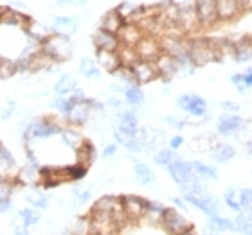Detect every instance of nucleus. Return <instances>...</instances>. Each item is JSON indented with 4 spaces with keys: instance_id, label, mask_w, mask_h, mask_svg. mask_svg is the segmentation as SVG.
<instances>
[{
    "instance_id": "obj_1",
    "label": "nucleus",
    "mask_w": 252,
    "mask_h": 235,
    "mask_svg": "<svg viewBox=\"0 0 252 235\" xmlns=\"http://www.w3.org/2000/svg\"><path fill=\"white\" fill-rule=\"evenodd\" d=\"M189 56L194 67H204L207 63L216 61L221 58L218 42H211V40H194L191 42L189 47Z\"/></svg>"
},
{
    "instance_id": "obj_2",
    "label": "nucleus",
    "mask_w": 252,
    "mask_h": 235,
    "mask_svg": "<svg viewBox=\"0 0 252 235\" xmlns=\"http://www.w3.org/2000/svg\"><path fill=\"white\" fill-rule=\"evenodd\" d=\"M63 128H60L56 122L49 119H40L27 122L24 130V140L29 144L31 140H40V138H49L54 135H62Z\"/></svg>"
},
{
    "instance_id": "obj_3",
    "label": "nucleus",
    "mask_w": 252,
    "mask_h": 235,
    "mask_svg": "<svg viewBox=\"0 0 252 235\" xmlns=\"http://www.w3.org/2000/svg\"><path fill=\"white\" fill-rule=\"evenodd\" d=\"M42 52L53 59V61H65L72 56V45L67 36L53 34L47 42L42 43Z\"/></svg>"
},
{
    "instance_id": "obj_4",
    "label": "nucleus",
    "mask_w": 252,
    "mask_h": 235,
    "mask_svg": "<svg viewBox=\"0 0 252 235\" xmlns=\"http://www.w3.org/2000/svg\"><path fill=\"white\" fill-rule=\"evenodd\" d=\"M121 201L123 212H125V217L128 223H137V221H141L142 217L148 215V205H150L148 199L128 194V196H121Z\"/></svg>"
},
{
    "instance_id": "obj_5",
    "label": "nucleus",
    "mask_w": 252,
    "mask_h": 235,
    "mask_svg": "<svg viewBox=\"0 0 252 235\" xmlns=\"http://www.w3.org/2000/svg\"><path fill=\"white\" fill-rule=\"evenodd\" d=\"M160 226L169 235H182L191 230V228H194L184 215L180 214V212H177L175 209H166L162 219H160Z\"/></svg>"
},
{
    "instance_id": "obj_6",
    "label": "nucleus",
    "mask_w": 252,
    "mask_h": 235,
    "mask_svg": "<svg viewBox=\"0 0 252 235\" xmlns=\"http://www.w3.org/2000/svg\"><path fill=\"white\" fill-rule=\"evenodd\" d=\"M182 198H184L189 205H193L194 209H198L202 214L207 215V217L220 215V212H221V205H220V201H218V198L209 192L198 194V196H182Z\"/></svg>"
},
{
    "instance_id": "obj_7",
    "label": "nucleus",
    "mask_w": 252,
    "mask_h": 235,
    "mask_svg": "<svg viewBox=\"0 0 252 235\" xmlns=\"http://www.w3.org/2000/svg\"><path fill=\"white\" fill-rule=\"evenodd\" d=\"M177 104H179L180 110H184L186 113H189L191 117H196V119H202V117L207 115V103H205L204 97H200L196 94H184L177 99Z\"/></svg>"
},
{
    "instance_id": "obj_8",
    "label": "nucleus",
    "mask_w": 252,
    "mask_h": 235,
    "mask_svg": "<svg viewBox=\"0 0 252 235\" xmlns=\"http://www.w3.org/2000/svg\"><path fill=\"white\" fill-rule=\"evenodd\" d=\"M135 51L139 58L144 61H157L162 56V47H160V40L155 36H144L141 42L135 45Z\"/></svg>"
},
{
    "instance_id": "obj_9",
    "label": "nucleus",
    "mask_w": 252,
    "mask_h": 235,
    "mask_svg": "<svg viewBox=\"0 0 252 235\" xmlns=\"http://www.w3.org/2000/svg\"><path fill=\"white\" fill-rule=\"evenodd\" d=\"M168 173L169 176L173 178V182L177 183V185H184V183H188L191 178L194 176V171H193V163L189 162H184V160H180V158H177L175 162H171L168 165Z\"/></svg>"
},
{
    "instance_id": "obj_10",
    "label": "nucleus",
    "mask_w": 252,
    "mask_h": 235,
    "mask_svg": "<svg viewBox=\"0 0 252 235\" xmlns=\"http://www.w3.org/2000/svg\"><path fill=\"white\" fill-rule=\"evenodd\" d=\"M131 70H133V74H135V79L139 84L152 83L153 79L160 78L155 61H144V59H139V61L131 67Z\"/></svg>"
},
{
    "instance_id": "obj_11",
    "label": "nucleus",
    "mask_w": 252,
    "mask_h": 235,
    "mask_svg": "<svg viewBox=\"0 0 252 235\" xmlns=\"http://www.w3.org/2000/svg\"><path fill=\"white\" fill-rule=\"evenodd\" d=\"M117 131H121L125 135L139 136V119L133 111L123 110L117 115Z\"/></svg>"
},
{
    "instance_id": "obj_12",
    "label": "nucleus",
    "mask_w": 252,
    "mask_h": 235,
    "mask_svg": "<svg viewBox=\"0 0 252 235\" xmlns=\"http://www.w3.org/2000/svg\"><path fill=\"white\" fill-rule=\"evenodd\" d=\"M94 45L95 51H110V52H117L121 47V40L117 34H112L108 31H97L94 34Z\"/></svg>"
},
{
    "instance_id": "obj_13",
    "label": "nucleus",
    "mask_w": 252,
    "mask_h": 235,
    "mask_svg": "<svg viewBox=\"0 0 252 235\" xmlns=\"http://www.w3.org/2000/svg\"><path fill=\"white\" fill-rule=\"evenodd\" d=\"M196 13H198V20L204 26H211L218 20V11H216L215 0H196Z\"/></svg>"
},
{
    "instance_id": "obj_14",
    "label": "nucleus",
    "mask_w": 252,
    "mask_h": 235,
    "mask_svg": "<svg viewBox=\"0 0 252 235\" xmlns=\"http://www.w3.org/2000/svg\"><path fill=\"white\" fill-rule=\"evenodd\" d=\"M117 36L121 40V45H128V47H135L144 38L141 26H137V24H125L121 31L117 32Z\"/></svg>"
},
{
    "instance_id": "obj_15",
    "label": "nucleus",
    "mask_w": 252,
    "mask_h": 235,
    "mask_svg": "<svg viewBox=\"0 0 252 235\" xmlns=\"http://www.w3.org/2000/svg\"><path fill=\"white\" fill-rule=\"evenodd\" d=\"M243 128V119L232 113H223L218 119V133L220 135H232Z\"/></svg>"
},
{
    "instance_id": "obj_16",
    "label": "nucleus",
    "mask_w": 252,
    "mask_h": 235,
    "mask_svg": "<svg viewBox=\"0 0 252 235\" xmlns=\"http://www.w3.org/2000/svg\"><path fill=\"white\" fill-rule=\"evenodd\" d=\"M95 61L99 67H103L108 72H117L119 68L123 67L121 65V58L117 52H110V51H95Z\"/></svg>"
},
{
    "instance_id": "obj_17",
    "label": "nucleus",
    "mask_w": 252,
    "mask_h": 235,
    "mask_svg": "<svg viewBox=\"0 0 252 235\" xmlns=\"http://www.w3.org/2000/svg\"><path fill=\"white\" fill-rule=\"evenodd\" d=\"M155 65H157L158 76H160V78H166V79L173 78L175 74L180 70V65H179V61H177V58L169 56V54H162V56L155 61Z\"/></svg>"
},
{
    "instance_id": "obj_18",
    "label": "nucleus",
    "mask_w": 252,
    "mask_h": 235,
    "mask_svg": "<svg viewBox=\"0 0 252 235\" xmlns=\"http://www.w3.org/2000/svg\"><path fill=\"white\" fill-rule=\"evenodd\" d=\"M90 111H92V108H90V99H87L85 103H79V104L74 106L72 111L67 115V122L72 126L85 124L90 117Z\"/></svg>"
},
{
    "instance_id": "obj_19",
    "label": "nucleus",
    "mask_w": 252,
    "mask_h": 235,
    "mask_svg": "<svg viewBox=\"0 0 252 235\" xmlns=\"http://www.w3.org/2000/svg\"><path fill=\"white\" fill-rule=\"evenodd\" d=\"M179 26L182 31H193L194 27L200 26L198 20V13H196V7H180V16H179Z\"/></svg>"
},
{
    "instance_id": "obj_20",
    "label": "nucleus",
    "mask_w": 252,
    "mask_h": 235,
    "mask_svg": "<svg viewBox=\"0 0 252 235\" xmlns=\"http://www.w3.org/2000/svg\"><path fill=\"white\" fill-rule=\"evenodd\" d=\"M133 174H135L137 182L141 183L142 187H153L155 182H157V178H155V174H153L152 167L142 162L133 163Z\"/></svg>"
},
{
    "instance_id": "obj_21",
    "label": "nucleus",
    "mask_w": 252,
    "mask_h": 235,
    "mask_svg": "<svg viewBox=\"0 0 252 235\" xmlns=\"http://www.w3.org/2000/svg\"><path fill=\"white\" fill-rule=\"evenodd\" d=\"M78 29V24L74 22V18H67V16H54L53 20V31L54 34L60 36H70Z\"/></svg>"
},
{
    "instance_id": "obj_22",
    "label": "nucleus",
    "mask_w": 252,
    "mask_h": 235,
    "mask_svg": "<svg viewBox=\"0 0 252 235\" xmlns=\"http://www.w3.org/2000/svg\"><path fill=\"white\" fill-rule=\"evenodd\" d=\"M236 155L234 147L229 146V144H223V142H218L215 146L211 147V158L215 160L216 163H225L229 160H232Z\"/></svg>"
},
{
    "instance_id": "obj_23",
    "label": "nucleus",
    "mask_w": 252,
    "mask_h": 235,
    "mask_svg": "<svg viewBox=\"0 0 252 235\" xmlns=\"http://www.w3.org/2000/svg\"><path fill=\"white\" fill-rule=\"evenodd\" d=\"M216 11L220 20H231L242 9L238 5V0H216Z\"/></svg>"
},
{
    "instance_id": "obj_24",
    "label": "nucleus",
    "mask_w": 252,
    "mask_h": 235,
    "mask_svg": "<svg viewBox=\"0 0 252 235\" xmlns=\"http://www.w3.org/2000/svg\"><path fill=\"white\" fill-rule=\"evenodd\" d=\"M125 24H126L125 18H123V16L119 15V13H117V9H116V11L106 13L105 18H103V24H101V29H103V31L112 32V34H117V32L123 29V26H125Z\"/></svg>"
},
{
    "instance_id": "obj_25",
    "label": "nucleus",
    "mask_w": 252,
    "mask_h": 235,
    "mask_svg": "<svg viewBox=\"0 0 252 235\" xmlns=\"http://www.w3.org/2000/svg\"><path fill=\"white\" fill-rule=\"evenodd\" d=\"M234 59L238 63H247L252 59V40L243 38L234 45Z\"/></svg>"
},
{
    "instance_id": "obj_26",
    "label": "nucleus",
    "mask_w": 252,
    "mask_h": 235,
    "mask_svg": "<svg viewBox=\"0 0 252 235\" xmlns=\"http://www.w3.org/2000/svg\"><path fill=\"white\" fill-rule=\"evenodd\" d=\"M207 228L215 232H236V225H234V219H227V217H221V215H215V217H209L207 221Z\"/></svg>"
},
{
    "instance_id": "obj_27",
    "label": "nucleus",
    "mask_w": 252,
    "mask_h": 235,
    "mask_svg": "<svg viewBox=\"0 0 252 235\" xmlns=\"http://www.w3.org/2000/svg\"><path fill=\"white\" fill-rule=\"evenodd\" d=\"M95 149H94V144L89 140L83 142V146L79 147L78 151V163L79 165H85V167H89L90 163L94 162V157H95Z\"/></svg>"
},
{
    "instance_id": "obj_28",
    "label": "nucleus",
    "mask_w": 252,
    "mask_h": 235,
    "mask_svg": "<svg viewBox=\"0 0 252 235\" xmlns=\"http://www.w3.org/2000/svg\"><path fill=\"white\" fill-rule=\"evenodd\" d=\"M62 140L67 144L70 149H74V151H78L79 147L83 146V142H85V138L81 135H79L78 131H74L72 128H65V130L62 131Z\"/></svg>"
},
{
    "instance_id": "obj_29",
    "label": "nucleus",
    "mask_w": 252,
    "mask_h": 235,
    "mask_svg": "<svg viewBox=\"0 0 252 235\" xmlns=\"http://www.w3.org/2000/svg\"><path fill=\"white\" fill-rule=\"evenodd\" d=\"M74 90H76V79L70 78V76H62L58 79V83L54 84V94L58 95V97L72 94Z\"/></svg>"
},
{
    "instance_id": "obj_30",
    "label": "nucleus",
    "mask_w": 252,
    "mask_h": 235,
    "mask_svg": "<svg viewBox=\"0 0 252 235\" xmlns=\"http://www.w3.org/2000/svg\"><path fill=\"white\" fill-rule=\"evenodd\" d=\"M117 54H119V58H121V65L123 67H133L137 61H139V54H137L135 47H128V45H121L119 47V51H117Z\"/></svg>"
},
{
    "instance_id": "obj_31",
    "label": "nucleus",
    "mask_w": 252,
    "mask_h": 235,
    "mask_svg": "<svg viewBox=\"0 0 252 235\" xmlns=\"http://www.w3.org/2000/svg\"><path fill=\"white\" fill-rule=\"evenodd\" d=\"M79 74L87 79H94L99 78V65L97 61H94L92 58H85L81 59V65H79Z\"/></svg>"
},
{
    "instance_id": "obj_32",
    "label": "nucleus",
    "mask_w": 252,
    "mask_h": 235,
    "mask_svg": "<svg viewBox=\"0 0 252 235\" xmlns=\"http://www.w3.org/2000/svg\"><path fill=\"white\" fill-rule=\"evenodd\" d=\"M223 201H225L227 207L231 210H234L236 214L243 212L242 201H240V190H236V188H227L225 194H223Z\"/></svg>"
},
{
    "instance_id": "obj_33",
    "label": "nucleus",
    "mask_w": 252,
    "mask_h": 235,
    "mask_svg": "<svg viewBox=\"0 0 252 235\" xmlns=\"http://www.w3.org/2000/svg\"><path fill=\"white\" fill-rule=\"evenodd\" d=\"M123 97L126 99V103L131 106H139L144 103V94L141 92L139 86H125V92H123Z\"/></svg>"
},
{
    "instance_id": "obj_34",
    "label": "nucleus",
    "mask_w": 252,
    "mask_h": 235,
    "mask_svg": "<svg viewBox=\"0 0 252 235\" xmlns=\"http://www.w3.org/2000/svg\"><path fill=\"white\" fill-rule=\"evenodd\" d=\"M26 199H27V203L32 205L34 209H40V210L47 209V205H49L47 194L40 192V190H31V192H27Z\"/></svg>"
},
{
    "instance_id": "obj_35",
    "label": "nucleus",
    "mask_w": 252,
    "mask_h": 235,
    "mask_svg": "<svg viewBox=\"0 0 252 235\" xmlns=\"http://www.w3.org/2000/svg\"><path fill=\"white\" fill-rule=\"evenodd\" d=\"M234 225H236V232L242 235H252V221L247 215V212L243 210L234 217Z\"/></svg>"
},
{
    "instance_id": "obj_36",
    "label": "nucleus",
    "mask_w": 252,
    "mask_h": 235,
    "mask_svg": "<svg viewBox=\"0 0 252 235\" xmlns=\"http://www.w3.org/2000/svg\"><path fill=\"white\" fill-rule=\"evenodd\" d=\"M191 163H193L194 174H198L200 178H204V180H218V171L213 165H205L202 162H191Z\"/></svg>"
},
{
    "instance_id": "obj_37",
    "label": "nucleus",
    "mask_w": 252,
    "mask_h": 235,
    "mask_svg": "<svg viewBox=\"0 0 252 235\" xmlns=\"http://www.w3.org/2000/svg\"><path fill=\"white\" fill-rule=\"evenodd\" d=\"M18 215H20V219H22V226H26V228H31V226L38 225L40 219H42L40 214L32 209H22L20 212H18Z\"/></svg>"
},
{
    "instance_id": "obj_38",
    "label": "nucleus",
    "mask_w": 252,
    "mask_h": 235,
    "mask_svg": "<svg viewBox=\"0 0 252 235\" xmlns=\"http://www.w3.org/2000/svg\"><path fill=\"white\" fill-rule=\"evenodd\" d=\"M153 160H155L157 165L168 167L169 163L177 160V155H175L173 149H160V151H157V155H153Z\"/></svg>"
},
{
    "instance_id": "obj_39",
    "label": "nucleus",
    "mask_w": 252,
    "mask_h": 235,
    "mask_svg": "<svg viewBox=\"0 0 252 235\" xmlns=\"http://www.w3.org/2000/svg\"><path fill=\"white\" fill-rule=\"evenodd\" d=\"M0 163H2V176H5V173L9 171V169H15V158L11 157L9 149L2 144V147H0Z\"/></svg>"
},
{
    "instance_id": "obj_40",
    "label": "nucleus",
    "mask_w": 252,
    "mask_h": 235,
    "mask_svg": "<svg viewBox=\"0 0 252 235\" xmlns=\"http://www.w3.org/2000/svg\"><path fill=\"white\" fill-rule=\"evenodd\" d=\"M164 212H166V207L164 205H160L158 201H150V205H148V215L146 217H150V219L157 221L158 225H160V219H162Z\"/></svg>"
},
{
    "instance_id": "obj_41",
    "label": "nucleus",
    "mask_w": 252,
    "mask_h": 235,
    "mask_svg": "<svg viewBox=\"0 0 252 235\" xmlns=\"http://www.w3.org/2000/svg\"><path fill=\"white\" fill-rule=\"evenodd\" d=\"M72 232H74V235H90V234H92L89 215H85V217H79V219L74 223Z\"/></svg>"
},
{
    "instance_id": "obj_42",
    "label": "nucleus",
    "mask_w": 252,
    "mask_h": 235,
    "mask_svg": "<svg viewBox=\"0 0 252 235\" xmlns=\"http://www.w3.org/2000/svg\"><path fill=\"white\" fill-rule=\"evenodd\" d=\"M89 199H90V190H87V188H83V187H78V185L72 188V201L78 205V207L85 205Z\"/></svg>"
},
{
    "instance_id": "obj_43",
    "label": "nucleus",
    "mask_w": 252,
    "mask_h": 235,
    "mask_svg": "<svg viewBox=\"0 0 252 235\" xmlns=\"http://www.w3.org/2000/svg\"><path fill=\"white\" fill-rule=\"evenodd\" d=\"M13 192H15V182L2 178V182H0V199H11Z\"/></svg>"
},
{
    "instance_id": "obj_44",
    "label": "nucleus",
    "mask_w": 252,
    "mask_h": 235,
    "mask_svg": "<svg viewBox=\"0 0 252 235\" xmlns=\"http://www.w3.org/2000/svg\"><path fill=\"white\" fill-rule=\"evenodd\" d=\"M67 169H68V178H70V182L83 180V178L87 176V171H89V167L79 165V163H76V165H72V167H67Z\"/></svg>"
},
{
    "instance_id": "obj_45",
    "label": "nucleus",
    "mask_w": 252,
    "mask_h": 235,
    "mask_svg": "<svg viewBox=\"0 0 252 235\" xmlns=\"http://www.w3.org/2000/svg\"><path fill=\"white\" fill-rule=\"evenodd\" d=\"M15 72H18V68H16V63L9 61V59H2V65H0V76L2 79H7L11 78Z\"/></svg>"
},
{
    "instance_id": "obj_46",
    "label": "nucleus",
    "mask_w": 252,
    "mask_h": 235,
    "mask_svg": "<svg viewBox=\"0 0 252 235\" xmlns=\"http://www.w3.org/2000/svg\"><path fill=\"white\" fill-rule=\"evenodd\" d=\"M240 201H242L243 210L252 207V187L249 188H240Z\"/></svg>"
},
{
    "instance_id": "obj_47",
    "label": "nucleus",
    "mask_w": 252,
    "mask_h": 235,
    "mask_svg": "<svg viewBox=\"0 0 252 235\" xmlns=\"http://www.w3.org/2000/svg\"><path fill=\"white\" fill-rule=\"evenodd\" d=\"M135 9H137V7L133 4H130V2H123V4L117 7V13H119V15H121L125 20H128V18H130V16L135 13Z\"/></svg>"
},
{
    "instance_id": "obj_48",
    "label": "nucleus",
    "mask_w": 252,
    "mask_h": 235,
    "mask_svg": "<svg viewBox=\"0 0 252 235\" xmlns=\"http://www.w3.org/2000/svg\"><path fill=\"white\" fill-rule=\"evenodd\" d=\"M231 81H232V84L242 92V94H245V92L249 90L247 86H245V76H243V74H234V76L231 78Z\"/></svg>"
},
{
    "instance_id": "obj_49",
    "label": "nucleus",
    "mask_w": 252,
    "mask_h": 235,
    "mask_svg": "<svg viewBox=\"0 0 252 235\" xmlns=\"http://www.w3.org/2000/svg\"><path fill=\"white\" fill-rule=\"evenodd\" d=\"M166 124L169 128H173V130H184L186 126H188V120H182V119H177V117H166Z\"/></svg>"
},
{
    "instance_id": "obj_50",
    "label": "nucleus",
    "mask_w": 252,
    "mask_h": 235,
    "mask_svg": "<svg viewBox=\"0 0 252 235\" xmlns=\"http://www.w3.org/2000/svg\"><path fill=\"white\" fill-rule=\"evenodd\" d=\"M221 108L225 113H232V115H236V111H240L242 106L238 104V103H231V101H225V103H221Z\"/></svg>"
},
{
    "instance_id": "obj_51",
    "label": "nucleus",
    "mask_w": 252,
    "mask_h": 235,
    "mask_svg": "<svg viewBox=\"0 0 252 235\" xmlns=\"http://www.w3.org/2000/svg\"><path fill=\"white\" fill-rule=\"evenodd\" d=\"M15 106H16L15 101H11V103H7V104H5V108H4V111H2V119H4V120L9 119V117L13 115V111H15Z\"/></svg>"
},
{
    "instance_id": "obj_52",
    "label": "nucleus",
    "mask_w": 252,
    "mask_h": 235,
    "mask_svg": "<svg viewBox=\"0 0 252 235\" xmlns=\"http://www.w3.org/2000/svg\"><path fill=\"white\" fill-rule=\"evenodd\" d=\"M182 144H184V136H173V138L169 140V149L177 151V149H179Z\"/></svg>"
},
{
    "instance_id": "obj_53",
    "label": "nucleus",
    "mask_w": 252,
    "mask_h": 235,
    "mask_svg": "<svg viewBox=\"0 0 252 235\" xmlns=\"http://www.w3.org/2000/svg\"><path fill=\"white\" fill-rule=\"evenodd\" d=\"M0 207H2V214H7L13 209V201L11 199H0Z\"/></svg>"
},
{
    "instance_id": "obj_54",
    "label": "nucleus",
    "mask_w": 252,
    "mask_h": 235,
    "mask_svg": "<svg viewBox=\"0 0 252 235\" xmlns=\"http://www.w3.org/2000/svg\"><path fill=\"white\" fill-rule=\"evenodd\" d=\"M173 203L177 205L179 209L184 210V212H188V210H189V209H188V205H189V203H188V201H186L184 198H175V199H173Z\"/></svg>"
},
{
    "instance_id": "obj_55",
    "label": "nucleus",
    "mask_w": 252,
    "mask_h": 235,
    "mask_svg": "<svg viewBox=\"0 0 252 235\" xmlns=\"http://www.w3.org/2000/svg\"><path fill=\"white\" fill-rule=\"evenodd\" d=\"M238 5L242 11H251L252 9V0H238Z\"/></svg>"
},
{
    "instance_id": "obj_56",
    "label": "nucleus",
    "mask_w": 252,
    "mask_h": 235,
    "mask_svg": "<svg viewBox=\"0 0 252 235\" xmlns=\"http://www.w3.org/2000/svg\"><path fill=\"white\" fill-rule=\"evenodd\" d=\"M108 106H114L116 110L123 111V103L119 99H116V97H110V99H108Z\"/></svg>"
},
{
    "instance_id": "obj_57",
    "label": "nucleus",
    "mask_w": 252,
    "mask_h": 235,
    "mask_svg": "<svg viewBox=\"0 0 252 235\" xmlns=\"http://www.w3.org/2000/svg\"><path fill=\"white\" fill-rule=\"evenodd\" d=\"M116 149H117L116 146H106V147H105V151H103V157H105V158L114 157V155H116Z\"/></svg>"
},
{
    "instance_id": "obj_58",
    "label": "nucleus",
    "mask_w": 252,
    "mask_h": 235,
    "mask_svg": "<svg viewBox=\"0 0 252 235\" xmlns=\"http://www.w3.org/2000/svg\"><path fill=\"white\" fill-rule=\"evenodd\" d=\"M243 76H245V86H247V88H251V86H252V67L249 68Z\"/></svg>"
},
{
    "instance_id": "obj_59",
    "label": "nucleus",
    "mask_w": 252,
    "mask_h": 235,
    "mask_svg": "<svg viewBox=\"0 0 252 235\" xmlns=\"http://www.w3.org/2000/svg\"><path fill=\"white\" fill-rule=\"evenodd\" d=\"M15 235H31V234H29V228H26V226H15Z\"/></svg>"
},
{
    "instance_id": "obj_60",
    "label": "nucleus",
    "mask_w": 252,
    "mask_h": 235,
    "mask_svg": "<svg viewBox=\"0 0 252 235\" xmlns=\"http://www.w3.org/2000/svg\"><path fill=\"white\" fill-rule=\"evenodd\" d=\"M202 235H220V232H215V230H211V228H205V230L202 232Z\"/></svg>"
},
{
    "instance_id": "obj_61",
    "label": "nucleus",
    "mask_w": 252,
    "mask_h": 235,
    "mask_svg": "<svg viewBox=\"0 0 252 235\" xmlns=\"http://www.w3.org/2000/svg\"><path fill=\"white\" fill-rule=\"evenodd\" d=\"M58 235H74V232L72 230H70V232H68V230H62Z\"/></svg>"
},
{
    "instance_id": "obj_62",
    "label": "nucleus",
    "mask_w": 252,
    "mask_h": 235,
    "mask_svg": "<svg viewBox=\"0 0 252 235\" xmlns=\"http://www.w3.org/2000/svg\"><path fill=\"white\" fill-rule=\"evenodd\" d=\"M182 235H198V234H196V230H194V228H191V230L186 232V234H182Z\"/></svg>"
},
{
    "instance_id": "obj_63",
    "label": "nucleus",
    "mask_w": 252,
    "mask_h": 235,
    "mask_svg": "<svg viewBox=\"0 0 252 235\" xmlns=\"http://www.w3.org/2000/svg\"><path fill=\"white\" fill-rule=\"evenodd\" d=\"M245 212H247V215L251 217V221H252V207H251V209H245Z\"/></svg>"
},
{
    "instance_id": "obj_64",
    "label": "nucleus",
    "mask_w": 252,
    "mask_h": 235,
    "mask_svg": "<svg viewBox=\"0 0 252 235\" xmlns=\"http://www.w3.org/2000/svg\"><path fill=\"white\" fill-rule=\"evenodd\" d=\"M247 147H249V153H251V155H252V140L249 142V146H247Z\"/></svg>"
}]
</instances>
